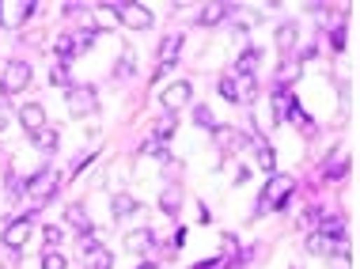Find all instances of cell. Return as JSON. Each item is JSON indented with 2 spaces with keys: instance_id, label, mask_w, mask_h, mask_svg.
I'll list each match as a JSON object with an SVG mask.
<instances>
[{
  "instance_id": "obj_17",
  "label": "cell",
  "mask_w": 360,
  "mask_h": 269,
  "mask_svg": "<svg viewBox=\"0 0 360 269\" xmlns=\"http://www.w3.org/2000/svg\"><path fill=\"white\" fill-rule=\"evenodd\" d=\"M133 209H137V201L129 198V193H114V198H110V212H114V216H129Z\"/></svg>"
},
{
  "instance_id": "obj_3",
  "label": "cell",
  "mask_w": 360,
  "mask_h": 269,
  "mask_svg": "<svg viewBox=\"0 0 360 269\" xmlns=\"http://www.w3.org/2000/svg\"><path fill=\"white\" fill-rule=\"evenodd\" d=\"M57 182H61V174L53 171V167H42L39 174L27 179V193L34 198V205H46V201L53 198V190H57Z\"/></svg>"
},
{
  "instance_id": "obj_28",
  "label": "cell",
  "mask_w": 360,
  "mask_h": 269,
  "mask_svg": "<svg viewBox=\"0 0 360 269\" xmlns=\"http://www.w3.org/2000/svg\"><path fill=\"white\" fill-rule=\"evenodd\" d=\"M345 171H349V163H345V160H334V163H326V174H330V179H341Z\"/></svg>"
},
{
  "instance_id": "obj_18",
  "label": "cell",
  "mask_w": 360,
  "mask_h": 269,
  "mask_svg": "<svg viewBox=\"0 0 360 269\" xmlns=\"http://www.w3.org/2000/svg\"><path fill=\"white\" fill-rule=\"evenodd\" d=\"M220 91H224V99H232V103H243V88H239L235 76H224V80H220Z\"/></svg>"
},
{
  "instance_id": "obj_27",
  "label": "cell",
  "mask_w": 360,
  "mask_h": 269,
  "mask_svg": "<svg viewBox=\"0 0 360 269\" xmlns=\"http://www.w3.org/2000/svg\"><path fill=\"white\" fill-rule=\"evenodd\" d=\"M95 34H99V31H91V27H88V31H80V34H76V50H88V46L95 42Z\"/></svg>"
},
{
  "instance_id": "obj_25",
  "label": "cell",
  "mask_w": 360,
  "mask_h": 269,
  "mask_svg": "<svg viewBox=\"0 0 360 269\" xmlns=\"http://www.w3.org/2000/svg\"><path fill=\"white\" fill-rule=\"evenodd\" d=\"M42 269H64V254H57V250H46Z\"/></svg>"
},
{
  "instance_id": "obj_16",
  "label": "cell",
  "mask_w": 360,
  "mask_h": 269,
  "mask_svg": "<svg viewBox=\"0 0 360 269\" xmlns=\"http://www.w3.org/2000/svg\"><path fill=\"white\" fill-rule=\"evenodd\" d=\"M69 220L76 231H84V235H91V216L84 212V205H69Z\"/></svg>"
},
{
  "instance_id": "obj_4",
  "label": "cell",
  "mask_w": 360,
  "mask_h": 269,
  "mask_svg": "<svg viewBox=\"0 0 360 269\" xmlns=\"http://www.w3.org/2000/svg\"><path fill=\"white\" fill-rule=\"evenodd\" d=\"M27 83H31V64L27 61H8L4 76H0V91H4V95H20V91H27Z\"/></svg>"
},
{
  "instance_id": "obj_23",
  "label": "cell",
  "mask_w": 360,
  "mask_h": 269,
  "mask_svg": "<svg viewBox=\"0 0 360 269\" xmlns=\"http://www.w3.org/2000/svg\"><path fill=\"white\" fill-rule=\"evenodd\" d=\"M193 118H198V125H205V129H212V133H216V118H212L209 106H198V110H193Z\"/></svg>"
},
{
  "instance_id": "obj_7",
  "label": "cell",
  "mask_w": 360,
  "mask_h": 269,
  "mask_svg": "<svg viewBox=\"0 0 360 269\" xmlns=\"http://www.w3.org/2000/svg\"><path fill=\"white\" fill-rule=\"evenodd\" d=\"M80 250H84V265L88 269H110V265H114V254H110L103 243H95L91 235H84V247H80Z\"/></svg>"
},
{
  "instance_id": "obj_20",
  "label": "cell",
  "mask_w": 360,
  "mask_h": 269,
  "mask_svg": "<svg viewBox=\"0 0 360 269\" xmlns=\"http://www.w3.org/2000/svg\"><path fill=\"white\" fill-rule=\"evenodd\" d=\"M160 205H163V209H167V212H171V216H174V212H179V209H182V193H179V190H163V198H160Z\"/></svg>"
},
{
  "instance_id": "obj_29",
  "label": "cell",
  "mask_w": 360,
  "mask_h": 269,
  "mask_svg": "<svg viewBox=\"0 0 360 269\" xmlns=\"http://www.w3.org/2000/svg\"><path fill=\"white\" fill-rule=\"evenodd\" d=\"M46 243L57 247V243H61V228H46Z\"/></svg>"
},
{
  "instance_id": "obj_1",
  "label": "cell",
  "mask_w": 360,
  "mask_h": 269,
  "mask_svg": "<svg viewBox=\"0 0 360 269\" xmlns=\"http://www.w3.org/2000/svg\"><path fill=\"white\" fill-rule=\"evenodd\" d=\"M110 15H114L118 23L133 27V31H148L152 27V12L144 4H137V0H118V4H103Z\"/></svg>"
},
{
  "instance_id": "obj_8",
  "label": "cell",
  "mask_w": 360,
  "mask_h": 269,
  "mask_svg": "<svg viewBox=\"0 0 360 269\" xmlns=\"http://www.w3.org/2000/svg\"><path fill=\"white\" fill-rule=\"evenodd\" d=\"M179 53H182V34H167V39L160 42V69H155V76L160 72H167L174 61H179Z\"/></svg>"
},
{
  "instance_id": "obj_5",
  "label": "cell",
  "mask_w": 360,
  "mask_h": 269,
  "mask_svg": "<svg viewBox=\"0 0 360 269\" xmlns=\"http://www.w3.org/2000/svg\"><path fill=\"white\" fill-rule=\"evenodd\" d=\"M34 212H27V216H15L12 224L4 228V235H0V243H4L8 250H20V247H27V239H31V231H34Z\"/></svg>"
},
{
  "instance_id": "obj_24",
  "label": "cell",
  "mask_w": 360,
  "mask_h": 269,
  "mask_svg": "<svg viewBox=\"0 0 360 269\" xmlns=\"http://www.w3.org/2000/svg\"><path fill=\"white\" fill-rule=\"evenodd\" d=\"M50 83H61V88H64V83H69V64H53V69H50Z\"/></svg>"
},
{
  "instance_id": "obj_31",
  "label": "cell",
  "mask_w": 360,
  "mask_h": 269,
  "mask_svg": "<svg viewBox=\"0 0 360 269\" xmlns=\"http://www.w3.org/2000/svg\"><path fill=\"white\" fill-rule=\"evenodd\" d=\"M0 129H8V110L0 106Z\"/></svg>"
},
{
  "instance_id": "obj_21",
  "label": "cell",
  "mask_w": 360,
  "mask_h": 269,
  "mask_svg": "<svg viewBox=\"0 0 360 269\" xmlns=\"http://www.w3.org/2000/svg\"><path fill=\"white\" fill-rule=\"evenodd\" d=\"M258 167H262V171H270V174H273V167H277V156H273V148L258 144Z\"/></svg>"
},
{
  "instance_id": "obj_19",
  "label": "cell",
  "mask_w": 360,
  "mask_h": 269,
  "mask_svg": "<svg viewBox=\"0 0 360 269\" xmlns=\"http://www.w3.org/2000/svg\"><path fill=\"white\" fill-rule=\"evenodd\" d=\"M292 42H296V27H292V23H284L281 31H277V46H281V50L289 53V50H292Z\"/></svg>"
},
{
  "instance_id": "obj_13",
  "label": "cell",
  "mask_w": 360,
  "mask_h": 269,
  "mask_svg": "<svg viewBox=\"0 0 360 269\" xmlns=\"http://www.w3.org/2000/svg\"><path fill=\"white\" fill-rule=\"evenodd\" d=\"M232 8H239V4H209L205 12L198 15V23H205V27H216L224 15H232Z\"/></svg>"
},
{
  "instance_id": "obj_12",
  "label": "cell",
  "mask_w": 360,
  "mask_h": 269,
  "mask_svg": "<svg viewBox=\"0 0 360 269\" xmlns=\"http://www.w3.org/2000/svg\"><path fill=\"white\" fill-rule=\"evenodd\" d=\"M152 247H155V235H152L148 228L129 231V235H125V250H129V254H148Z\"/></svg>"
},
{
  "instance_id": "obj_9",
  "label": "cell",
  "mask_w": 360,
  "mask_h": 269,
  "mask_svg": "<svg viewBox=\"0 0 360 269\" xmlns=\"http://www.w3.org/2000/svg\"><path fill=\"white\" fill-rule=\"evenodd\" d=\"M186 103H190V83H186V80L171 83V88L163 91V110H167V114H174V110H182Z\"/></svg>"
},
{
  "instance_id": "obj_26",
  "label": "cell",
  "mask_w": 360,
  "mask_h": 269,
  "mask_svg": "<svg viewBox=\"0 0 360 269\" xmlns=\"http://www.w3.org/2000/svg\"><path fill=\"white\" fill-rule=\"evenodd\" d=\"M171 133H174V122H171V118H163V122L155 125V141H167Z\"/></svg>"
},
{
  "instance_id": "obj_11",
  "label": "cell",
  "mask_w": 360,
  "mask_h": 269,
  "mask_svg": "<svg viewBox=\"0 0 360 269\" xmlns=\"http://www.w3.org/2000/svg\"><path fill=\"white\" fill-rule=\"evenodd\" d=\"M20 122H23V129H27V137L39 133V129H46V110H42L39 103H27V106L20 110Z\"/></svg>"
},
{
  "instance_id": "obj_2",
  "label": "cell",
  "mask_w": 360,
  "mask_h": 269,
  "mask_svg": "<svg viewBox=\"0 0 360 269\" xmlns=\"http://www.w3.org/2000/svg\"><path fill=\"white\" fill-rule=\"evenodd\" d=\"M292 190H296V182H292L289 174H273L270 186L262 190V198H258V212H273V209H281L284 201L292 198Z\"/></svg>"
},
{
  "instance_id": "obj_6",
  "label": "cell",
  "mask_w": 360,
  "mask_h": 269,
  "mask_svg": "<svg viewBox=\"0 0 360 269\" xmlns=\"http://www.w3.org/2000/svg\"><path fill=\"white\" fill-rule=\"evenodd\" d=\"M99 110V95L95 88H69V114L72 118H88Z\"/></svg>"
},
{
  "instance_id": "obj_10",
  "label": "cell",
  "mask_w": 360,
  "mask_h": 269,
  "mask_svg": "<svg viewBox=\"0 0 360 269\" xmlns=\"http://www.w3.org/2000/svg\"><path fill=\"white\" fill-rule=\"evenodd\" d=\"M34 0H20V4H0V23H8V27H15V23H23L27 15L34 12Z\"/></svg>"
},
{
  "instance_id": "obj_15",
  "label": "cell",
  "mask_w": 360,
  "mask_h": 269,
  "mask_svg": "<svg viewBox=\"0 0 360 269\" xmlns=\"http://www.w3.org/2000/svg\"><path fill=\"white\" fill-rule=\"evenodd\" d=\"M53 50H57V57L61 61H69V57H76V34H61V39L57 42H53Z\"/></svg>"
},
{
  "instance_id": "obj_22",
  "label": "cell",
  "mask_w": 360,
  "mask_h": 269,
  "mask_svg": "<svg viewBox=\"0 0 360 269\" xmlns=\"http://www.w3.org/2000/svg\"><path fill=\"white\" fill-rule=\"evenodd\" d=\"M216 141L220 144H224V148H239V144H243V137H239V133H232V129H216Z\"/></svg>"
},
{
  "instance_id": "obj_30",
  "label": "cell",
  "mask_w": 360,
  "mask_h": 269,
  "mask_svg": "<svg viewBox=\"0 0 360 269\" xmlns=\"http://www.w3.org/2000/svg\"><path fill=\"white\" fill-rule=\"evenodd\" d=\"M334 50H345V31H341V27L334 31Z\"/></svg>"
},
{
  "instance_id": "obj_14",
  "label": "cell",
  "mask_w": 360,
  "mask_h": 269,
  "mask_svg": "<svg viewBox=\"0 0 360 269\" xmlns=\"http://www.w3.org/2000/svg\"><path fill=\"white\" fill-rule=\"evenodd\" d=\"M31 144L34 148H42V152H53V148H57V129H39V133H31Z\"/></svg>"
}]
</instances>
